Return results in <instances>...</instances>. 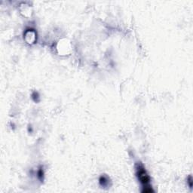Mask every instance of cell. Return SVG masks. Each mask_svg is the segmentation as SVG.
<instances>
[{
	"instance_id": "obj_2",
	"label": "cell",
	"mask_w": 193,
	"mask_h": 193,
	"mask_svg": "<svg viewBox=\"0 0 193 193\" xmlns=\"http://www.w3.org/2000/svg\"><path fill=\"white\" fill-rule=\"evenodd\" d=\"M100 184L103 185V186H106L108 183L107 179H106L104 176H101L100 179Z\"/></svg>"
},
{
	"instance_id": "obj_1",
	"label": "cell",
	"mask_w": 193,
	"mask_h": 193,
	"mask_svg": "<svg viewBox=\"0 0 193 193\" xmlns=\"http://www.w3.org/2000/svg\"><path fill=\"white\" fill-rule=\"evenodd\" d=\"M137 176H138L140 183H142L143 185H144L146 188H148L147 185L149 183L150 178H149V175L147 174L145 168H143V166L141 165V164H140L138 166V168H137Z\"/></svg>"
}]
</instances>
